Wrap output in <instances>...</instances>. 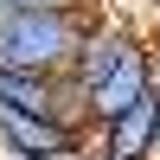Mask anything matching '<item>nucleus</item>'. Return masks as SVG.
<instances>
[{"mask_svg":"<svg viewBox=\"0 0 160 160\" xmlns=\"http://www.w3.org/2000/svg\"><path fill=\"white\" fill-rule=\"evenodd\" d=\"M148 90L160 96V32H148Z\"/></svg>","mask_w":160,"mask_h":160,"instance_id":"nucleus-6","label":"nucleus"},{"mask_svg":"<svg viewBox=\"0 0 160 160\" xmlns=\"http://www.w3.org/2000/svg\"><path fill=\"white\" fill-rule=\"evenodd\" d=\"M148 7H154V26H160V0H148Z\"/></svg>","mask_w":160,"mask_h":160,"instance_id":"nucleus-9","label":"nucleus"},{"mask_svg":"<svg viewBox=\"0 0 160 160\" xmlns=\"http://www.w3.org/2000/svg\"><path fill=\"white\" fill-rule=\"evenodd\" d=\"M0 154L7 160H45V154H83V128L45 122V115L0 109Z\"/></svg>","mask_w":160,"mask_h":160,"instance_id":"nucleus-4","label":"nucleus"},{"mask_svg":"<svg viewBox=\"0 0 160 160\" xmlns=\"http://www.w3.org/2000/svg\"><path fill=\"white\" fill-rule=\"evenodd\" d=\"M96 0H64V7H19L0 19V71L26 77H71L83 58V38L96 32Z\"/></svg>","mask_w":160,"mask_h":160,"instance_id":"nucleus-1","label":"nucleus"},{"mask_svg":"<svg viewBox=\"0 0 160 160\" xmlns=\"http://www.w3.org/2000/svg\"><path fill=\"white\" fill-rule=\"evenodd\" d=\"M141 45H148V32H141V26H128L122 13H102V19H96V32L83 38V58H77L71 83H77V90L90 96V90H96V83H109V77L122 71V64L135 58Z\"/></svg>","mask_w":160,"mask_h":160,"instance_id":"nucleus-3","label":"nucleus"},{"mask_svg":"<svg viewBox=\"0 0 160 160\" xmlns=\"http://www.w3.org/2000/svg\"><path fill=\"white\" fill-rule=\"evenodd\" d=\"M102 160H160V96H141L109 128H90Z\"/></svg>","mask_w":160,"mask_h":160,"instance_id":"nucleus-5","label":"nucleus"},{"mask_svg":"<svg viewBox=\"0 0 160 160\" xmlns=\"http://www.w3.org/2000/svg\"><path fill=\"white\" fill-rule=\"evenodd\" d=\"M19 7H64V0H0V19H7V13H19Z\"/></svg>","mask_w":160,"mask_h":160,"instance_id":"nucleus-7","label":"nucleus"},{"mask_svg":"<svg viewBox=\"0 0 160 160\" xmlns=\"http://www.w3.org/2000/svg\"><path fill=\"white\" fill-rule=\"evenodd\" d=\"M45 160H83V154H45Z\"/></svg>","mask_w":160,"mask_h":160,"instance_id":"nucleus-8","label":"nucleus"},{"mask_svg":"<svg viewBox=\"0 0 160 160\" xmlns=\"http://www.w3.org/2000/svg\"><path fill=\"white\" fill-rule=\"evenodd\" d=\"M0 109L19 115H45L64 128H90V96L71 77H26V71H0Z\"/></svg>","mask_w":160,"mask_h":160,"instance_id":"nucleus-2","label":"nucleus"},{"mask_svg":"<svg viewBox=\"0 0 160 160\" xmlns=\"http://www.w3.org/2000/svg\"><path fill=\"white\" fill-rule=\"evenodd\" d=\"M96 160H102V154H96Z\"/></svg>","mask_w":160,"mask_h":160,"instance_id":"nucleus-10","label":"nucleus"}]
</instances>
